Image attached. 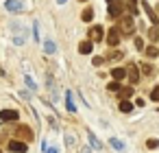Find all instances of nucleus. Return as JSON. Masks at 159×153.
<instances>
[{
	"label": "nucleus",
	"mask_w": 159,
	"mask_h": 153,
	"mask_svg": "<svg viewBox=\"0 0 159 153\" xmlns=\"http://www.w3.org/2000/svg\"><path fill=\"white\" fill-rule=\"evenodd\" d=\"M46 153H57V149L55 146H46Z\"/></svg>",
	"instance_id": "27"
},
{
	"label": "nucleus",
	"mask_w": 159,
	"mask_h": 153,
	"mask_svg": "<svg viewBox=\"0 0 159 153\" xmlns=\"http://www.w3.org/2000/svg\"><path fill=\"white\" fill-rule=\"evenodd\" d=\"M133 44H135V48H137V50H146V48H144V42H142L139 37H135V42H133Z\"/></svg>",
	"instance_id": "23"
},
{
	"label": "nucleus",
	"mask_w": 159,
	"mask_h": 153,
	"mask_svg": "<svg viewBox=\"0 0 159 153\" xmlns=\"http://www.w3.org/2000/svg\"><path fill=\"white\" fill-rule=\"evenodd\" d=\"M16 138L22 142H33V129L29 125H18L16 127Z\"/></svg>",
	"instance_id": "2"
},
{
	"label": "nucleus",
	"mask_w": 159,
	"mask_h": 153,
	"mask_svg": "<svg viewBox=\"0 0 159 153\" xmlns=\"http://www.w3.org/2000/svg\"><path fill=\"white\" fill-rule=\"evenodd\" d=\"M111 77H113V81L120 83V81L126 77V70H124V68H111Z\"/></svg>",
	"instance_id": "10"
},
{
	"label": "nucleus",
	"mask_w": 159,
	"mask_h": 153,
	"mask_svg": "<svg viewBox=\"0 0 159 153\" xmlns=\"http://www.w3.org/2000/svg\"><path fill=\"white\" fill-rule=\"evenodd\" d=\"M131 96H133V88H131V85H129V88H122V90H120V98H122V101H129Z\"/></svg>",
	"instance_id": "12"
},
{
	"label": "nucleus",
	"mask_w": 159,
	"mask_h": 153,
	"mask_svg": "<svg viewBox=\"0 0 159 153\" xmlns=\"http://www.w3.org/2000/svg\"><path fill=\"white\" fill-rule=\"evenodd\" d=\"M122 2L126 5V11H129V16H135V13H137V5H135L137 0H122Z\"/></svg>",
	"instance_id": "11"
},
{
	"label": "nucleus",
	"mask_w": 159,
	"mask_h": 153,
	"mask_svg": "<svg viewBox=\"0 0 159 153\" xmlns=\"http://www.w3.org/2000/svg\"><path fill=\"white\" fill-rule=\"evenodd\" d=\"M150 98H152L155 103H159V85H155V88L150 90Z\"/></svg>",
	"instance_id": "21"
},
{
	"label": "nucleus",
	"mask_w": 159,
	"mask_h": 153,
	"mask_svg": "<svg viewBox=\"0 0 159 153\" xmlns=\"http://www.w3.org/2000/svg\"><path fill=\"white\" fill-rule=\"evenodd\" d=\"M102 37H105L102 26H92V29H89V40H92V42H102ZM105 40H107V37H105Z\"/></svg>",
	"instance_id": "5"
},
{
	"label": "nucleus",
	"mask_w": 159,
	"mask_h": 153,
	"mask_svg": "<svg viewBox=\"0 0 159 153\" xmlns=\"http://www.w3.org/2000/svg\"><path fill=\"white\" fill-rule=\"evenodd\" d=\"M7 9H9V11H20L22 7L16 2V0H7Z\"/></svg>",
	"instance_id": "19"
},
{
	"label": "nucleus",
	"mask_w": 159,
	"mask_h": 153,
	"mask_svg": "<svg viewBox=\"0 0 159 153\" xmlns=\"http://www.w3.org/2000/svg\"><path fill=\"white\" fill-rule=\"evenodd\" d=\"M0 120H2V122L18 120V109H2V112H0Z\"/></svg>",
	"instance_id": "6"
},
{
	"label": "nucleus",
	"mask_w": 159,
	"mask_h": 153,
	"mask_svg": "<svg viewBox=\"0 0 159 153\" xmlns=\"http://www.w3.org/2000/svg\"><path fill=\"white\" fill-rule=\"evenodd\" d=\"M120 35H122L120 29H118V26H111V29L107 31V44H109V46H118V44H120Z\"/></svg>",
	"instance_id": "3"
},
{
	"label": "nucleus",
	"mask_w": 159,
	"mask_h": 153,
	"mask_svg": "<svg viewBox=\"0 0 159 153\" xmlns=\"http://www.w3.org/2000/svg\"><path fill=\"white\" fill-rule=\"evenodd\" d=\"M66 103H68V109L70 112H74L76 107H74V103H72V96H70V92H68V96H66Z\"/></svg>",
	"instance_id": "22"
},
{
	"label": "nucleus",
	"mask_w": 159,
	"mask_h": 153,
	"mask_svg": "<svg viewBox=\"0 0 159 153\" xmlns=\"http://www.w3.org/2000/svg\"><path fill=\"white\" fill-rule=\"evenodd\" d=\"M118 29H120L122 35H133L135 33V20H133V16H122L120 22H118Z\"/></svg>",
	"instance_id": "1"
},
{
	"label": "nucleus",
	"mask_w": 159,
	"mask_h": 153,
	"mask_svg": "<svg viewBox=\"0 0 159 153\" xmlns=\"http://www.w3.org/2000/svg\"><path fill=\"white\" fill-rule=\"evenodd\" d=\"M92 46H94V42H92V40H85V42L79 44V53H81V55H89V53H92Z\"/></svg>",
	"instance_id": "9"
},
{
	"label": "nucleus",
	"mask_w": 159,
	"mask_h": 153,
	"mask_svg": "<svg viewBox=\"0 0 159 153\" xmlns=\"http://www.w3.org/2000/svg\"><path fill=\"white\" fill-rule=\"evenodd\" d=\"M146 146H148L150 151H152V149H159V140H157V138H148V140H146Z\"/></svg>",
	"instance_id": "18"
},
{
	"label": "nucleus",
	"mask_w": 159,
	"mask_h": 153,
	"mask_svg": "<svg viewBox=\"0 0 159 153\" xmlns=\"http://www.w3.org/2000/svg\"><path fill=\"white\" fill-rule=\"evenodd\" d=\"M81 2H85V0H81Z\"/></svg>",
	"instance_id": "29"
},
{
	"label": "nucleus",
	"mask_w": 159,
	"mask_h": 153,
	"mask_svg": "<svg viewBox=\"0 0 159 153\" xmlns=\"http://www.w3.org/2000/svg\"><path fill=\"white\" fill-rule=\"evenodd\" d=\"M81 18H83L85 22H89V20L94 18V9H92V7H87V9H85V11L81 13Z\"/></svg>",
	"instance_id": "15"
},
{
	"label": "nucleus",
	"mask_w": 159,
	"mask_h": 153,
	"mask_svg": "<svg viewBox=\"0 0 159 153\" xmlns=\"http://www.w3.org/2000/svg\"><path fill=\"white\" fill-rule=\"evenodd\" d=\"M133 109V105L129 103V101H120V112H124V114H129Z\"/></svg>",
	"instance_id": "17"
},
{
	"label": "nucleus",
	"mask_w": 159,
	"mask_h": 153,
	"mask_svg": "<svg viewBox=\"0 0 159 153\" xmlns=\"http://www.w3.org/2000/svg\"><path fill=\"white\" fill-rule=\"evenodd\" d=\"M148 40H150V42H159V29H157V26L148 29Z\"/></svg>",
	"instance_id": "14"
},
{
	"label": "nucleus",
	"mask_w": 159,
	"mask_h": 153,
	"mask_svg": "<svg viewBox=\"0 0 159 153\" xmlns=\"http://www.w3.org/2000/svg\"><path fill=\"white\" fill-rule=\"evenodd\" d=\"M122 57H124V53H122V50H111V53L107 55V59H109V61H118V59H122Z\"/></svg>",
	"instance_id": "13"
},
{
	"label": "nucleus",
	"mask_w": 159,
	"mask_h": 153,
	"mask_svg": "<svg viewBox=\"0 0 159 153\" xmlns=\"http://www.w3.org/2000/svg\"><path fill=\"white\" fill-rule=\"evenodd\" d=\"M57 2H61V5H63V2H66V0H57Z\"/></svg>",
	"instance_id": "28"
},
{
	"label": "nucleus",
	"mask_w": 159,
	"mask_h": 153,
	"mask_svg": "<svg viewBox=\"0 0 159 153\" xmlns=\"http://www.w3.org/2000/svg\"><path fill=\"white\" fill-rule=\"evenodd\" d=\"M26 142H22V140H11L9 142V151L11 153H26Z\"/></svg>",
	"instance_id": "4"
},
{
	"label": "nucleus",
	"mask_w": 159,
	"mask_h": 153,
	"mask_svg": "<svg viewBox=\"0 0 159 153\" xmlns=\"http://www.w3.org/2000/svg\"><path fill=\"white\" fill-rule=\"evenodd\" d=\"M126 77L131 79V83H133V85L139 81V72H137V66H135V64H131V66L126 68Z\"/></svg>",
	"instance_id": "8"
},
{
	"label": "nucleus",
	"mask_w": 159,
	"mask_h": 153,
	"mask_svg": "<svg viewBox=\"0 0 159 153\" xmlns=\"http://www.w3.org/2000/svg\"><path fill=\"white\" fill-rule=\"evenodd\" d=\"M139 68L144 70V74H152V68H150V66H146V64H142Z\"/></svg>",
	"instance_id": "24"
},
{
	"label": "nucleus",
	"mask_w": 159,
	"mask_h": 153,
	"mask_svg": "<svg viewBox=\"0 0 159 153\" xmlns=\"http://www.w3.org/2000/svg\"><path fill=\"white\" fill-rule=\"evenodd\" d=\"M144 53H146L148 57H152V59H155V57H159V48H157V46H148Z\"/></svg>",
	"instance_id": "16"
},
{
	"label": "nucleus",
	"mask_w": 159,
	"mask_h": 153,
	"mask_svg": "<svg viewBox=\"0 0 159 153\" xmlns=\"http://www.w3.org/2000/svg\"><path fill=\"white\" fill-rule=\"evenodd\" d=\"M107 90H109V92H120V90H122V85H120L118 81H111V83L107 85Z\"/></svg>",
	"instance_id": "20"
},
{
	"label": "nucleus",
	"mask_w": 159,
	"mask_h": 153,
	"mask_svg": "<svg viewBox=\"0 0 159 153\" xmlns=\"http://www.w3.org/2000/svg\"><path fill=\"white\" fill-rule=\"evenodd\" d=\"M102 61H105V57H94V59H92V64H94V66H100Z\"/></svg>",
	"instance_id": "26"
},
{
	"label": "nucleus",
	"mask_w": 159,
	"mask_h": 153,
	"mask_svg": "<svg viewBox=\"0 0 159 153\" xmlns=\"http://www.w3.org/2000/svg\"><path fill=\"white\" fill-rule=\"evenodd\" d=\"M139 2H142V7H144V11H146V16L150 18V22H152V24L157 26V22H159V18H157V13H155V9H152V7H150V5L146 2V0H139Z\"/></svg>",
	"instance_id": "7"
},
{
	"label": "nucleus",
	"mask_w": 159,
	"mask_h": 153,
	"mask_svg": "<svg viewBox=\"0 0 159 153\" xmlns=\"http://www.w3.org/2000/svg\"><path fill=\"white\" fill-rule=\"evenodd\" d=\"M111 144H113L116 149H124V144H122V142H120L118 138H113V140H111Z\"/></svg>",
	"instance_id": "25"
}]
</instances>
